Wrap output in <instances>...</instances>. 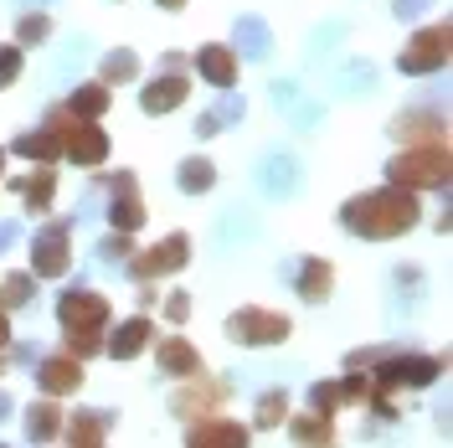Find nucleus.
Masks as SVG:
<instances>
[{"label":"nucleus","instance_id":"4be33fe9","mask_svg":"<svg viewBox=\"0 0 453 448\" xmlns=\"http://www.w3.org/2000/svg\"><path fill=\"white\" fill-rule=\"evenodd\" d=\"M335 428L325 422V413H310V418H294V438H310V444H325Z\"/></svg>","mask_w":453,"mask_h":448},{"label":"nucleus","instance_id":"1a4fd4ad","mask_svg":"<svg viewBox=\"0 0 453 448\" xmlns=\"http://www.w3.org/2000/svg\"><path fill=\"white\" fill-rule=\"evenodd\" d=\"M36 382H42L47 397H67L83 387V366H78V356H52V361H42Z\"/></svg>","mask_w":453,"mask_h":448},{"label":"nucleus","instance_id":"9b49d317","mask_svg":"<svg viewBox=\"0 0 453 448\" xmlns=\"http://www.w3.org/2000/svg\"><path fill=\"white\" fill-rule=\"evenodd\" d=\"M160 366H165L170 376H186V382H196V376H201L196 345H191V340H180V336L160 340Z\"/></svg>","mask_w":453,"mask_h":448},{"label":"nucleus","instance_id":"7c9ffc66","mask_svg":"<svg viewBox=\"0 0 453 448\" xmlns=\"http://www.w3.org/2000/svg\"><path fill=\"white\" fill-rule=\"evenodd\" d=\"M165 309H170V320H186V314H191V305H186L180 294H170V299H165Z\"/></svg>","mask_w":453,"mask_h":448},{"label":"nucleus","instance_id":"412c9836","mask_svg":"<svg viewBox=\"0 0 453 448\" xmlns=\"http://www.w3.org/2000/svg\"><path fill=\"white\" fill-rule=\"evenodd\" d=\"M191 444H248V428H237V422H206V428H191Z\"/></svg>","mask_w":453,"mask_h":448},{"label":"nucleus","instance_id":"f03ea898","mask_svg":"<svg viewBox=\"0 0 453 448\" xmlns=\"http://www.w3.org/2000/svg\"><path fill=\"white\" fill-rule=\"evenodd\" d=\"M443 181H449V150L438 140L427 150H407L392 160V186H402V191H433Z\"/></svg>","mask_w":453,"mask_h":448},{"label":"nucleus","instance_id":"393cba45","mask_svg":"<svg viewBox=\"0 0 453 448\" xmlns=\"http://www.w3.org/2000/svg\"><path fill=\"white\" fill-rule=\"evenodd\" d=\"M283 407H288V397H283V392H268V397H263V407H257V428H273V422L283 418Z\"/></svg>","mask_w":453,"mask_h":448},{"label":"nucleus","instance_id":"6e6552de","mask_svg":"<svg viewBox=\"0 0 453 448\" xmlns=\"http://www.w3.org/2000/svg\"><path fill=\"white\" fill-rule=\"evenodd\" d=\"M186 258H191V237H186V232H175V237H165L160 248H150L144 258H134V274H140V279H155V274L180 268Z\"/></svg>","mask_w":453,"mask_h":448},{"label":"nucleus","instance_id":"bb28decb","mask_svg":"<svg viewBox=\"0 0 453 448\" xmlns=\"http://www.w3.org/2000/svg\"><path fill=\"white\" fill-rule=\"evenodd\" d=\"M21 78V47H0V88Z\"/></svg>","mask_w":453,"mask_h":448},{"label":"nucleus","instance_id":"473e14b6","mask_svg":"<svg viewBox=\"0 0 453 448\" xmlns=\"http://www.w3.org/2000/svg\"><path fill=\"white\" fill-rule=\"evenodd\" d=\"M0 351H5V314H0Z\"/></svg>","mask_w":453,"mask_h":448},{"label":"nucleus","instance_id":"6ab92c4d","mask_svg":"<svg viewBox=\"0 0 453 448\" xmlns=\"http://www.w3.org/2000/svg\"><path fill=\"white\" fill-rule=\"evenodd\" d=\"M67 109L78 113V119H98V113L109 109V83H88V88H78Z\"/></svg>","mask_w":453,"mask_h":448},{"label":"nucleus","instance_id":"5701e85b","mask_svg":"<svg viewBox=\"0 0 453 448\" xmlns=\"http://www.w3.org/2000/svg\"><path fill=\"white\" fill-rule=\"evenodd\" d=\"M211 181H217V170L206 166V160H186V170H180V186L186 191H206Z\"/></svg>","mask_w":453,"mask_h":448},{"label":"nucleus","instance_id":"ddd939ff","mask_svg":"<svg viewBox=\"0 0 453 448\" xmlns=\"http://www.w3.org/2000/svg\"><path fill=\"white\" fill-rule=\"evenodd\" d=\"M196 67H201V78H206V83H217V88L237 83V57L226 52V47H201Z\"/></svg>","mask_w":453,"mask_h":448},{"label":"nucleus","instance_id":"4468645a","mask_svg":"<svg viewBox=\"0 0 453 448\" xmlns=\"http://www.w3.org/2000/svg\"><path fill=\"white\" fill-rule=\"evenodd\" d=\"M201 382V376H196ZM226 402V387H211V382H201V392H191V397H175V413L180 418H201V413H217Z\"/></svg>","mask_w":453,"mask_h":448},{"label":"nucleus","instance_id":"20e7f679","mask_svg":"<svg viewBox=\"0 0 453 448\" xmlns=\"http://www.w3.org/2000/svg\"><path fill=\"white\" fill-rule=\"evenodd\" d=\"M57 320H62V330H104L109 325V299L93 294V289H73V294H62Z\"/></svg>","mask_w":453,"mask_h":448},{"label":"nucleus","instance_id":"c85d7f7f","mask_svg":"<svg viewBox=\"0 0 453 448\" xmlns=\"http://www.w3.org/2000/svg\"><path fill=\"white\" fill-rule=\"evenodd\" d=\"M335 402H340V382H319L314 387V413H330Z\"/></svg>","mask_w":453,"mask_h":448},{"label":"nucleus","instance_id":"7ed1b4c3","mask_svg":"<svg viewBox=\"0 0 453 448\" xmlns=\"http://www.w3.org/2000/svg\"><path fill=\"white\" fill-rule=\"evenodd\" d=\"M226 336L237 345H279L288 336V314H279V309H237L226 320Z\"/></svg>","mask_w":453,"mask_h":448},{"label":"nucleus","instance_id":"9d476101","mask_svg":"<svg viewBox=\"0 0 453 448\" xmlns=\"http://www.w3.org/2000/svg\"><path fill=\"white\" fill-rule=\"evenodd\" d=\"M186 78H180V67L175 73H165V78H155V83L140 93V104H144V113H170V109H180L186 104Z\"/></svg>","mask_w":453,"mask_h":448},{"label":"nucleus","instance_id":"a211bd4d","mask_svg":"<svg viewBox=\"0 0 453 448\" xmlns=\"http://www.w3.org/2000/svg\"><path fill=\"white\" fill-rule=\"evenodd\" d=\"M330 279H335V274H330V263H319V258H314V263H304V274H299V294L319 305V299H330Z\"/></svg>","mask_w":453,"mask_h":448},{"label":"nucleus","instance_id":"2f4dec72","mask_svg":"<svg viewBox=\"0 0 453 448\" xmlns=\"http://www.w3.org/2000/svg\"><path fill=\"white\" fill-rule=\"evenodd\" d=\"M160 5H165V11H180V5H186V0H160Z\"/></svg>","mask_w":453,"mask_h":448},{"label":"nucleus","instance_id":"aec40b11","mask_svg":"<svg viewBox=\"0 0 453 448\" xmlns=\"http://www.w3.org/2000/svg\"><path fill=\"white\" fill-rule=\"evenodd\" d=\"M27 433L31 438H52V433H62V407L57 402H36L27 413Z\"/></svg>","mask_w":453,"mask_h":448},{"label":"nucleus","instance_id":"72a5a7b5","mask_svg":"<svg viewBox=\"0 0 453 448\" xmlns=\"http://www.w3.org/2000/svg\"><path fill=\"white\" fill-rule=\"evenodd\" d=\"M0 160H5V155H0Z\"/></svg>","mask_w":453,"mask_h":448},{"label":"nucleus","instance_id":"cd10ccee","mask_svg":"<svg viewBox=\"0 0 453 448\" xmlns=\"http://www.w3.org/2000/svg\"><path fill=\"white\" fill-rule=\"evenodd\" d=\"M47 31H52V21H47V16H27V21H21V36H16V47H31V42H42Z\"/></svg>","mask_w":453,"mask_h":448},{"label":"nucleus","instance_id":"b1692460","mask_svg":"<svg viewBox=\"0 0 453 448\" xmlns=\"http://www.w3.org/2000/svg\"><path fill=\"white\" fill-rule=\"evenodd\" d=\"M27 299H31V279H27V274H16V279L0 283V305H5V309H21Z\"/></svg>","mask_w":453,"mask_h":448},{"label":"nucleus","instance_id":"0eeeda50","mask_svg":"<svg viewBox=\"0 0 453 448\" xmlns=\"http://www.w3.org/2000/svg\"><path fill=\"white\" fill-rule=\"evenodd\" d=\"M31 268H36L42 279H62V274L73 268V252H67V232H62V227H52V232L36 237V248H31Z\"/></svg>","mask_w":453,"mask_h":448},{"label":"nucleus","instance_id":"c756f323","mask_svg":"<svg viewBox=\"0 0 453 448\" xmlns=\"http://www.w3.org/2000/svg\"><path fill=\"white\" fill-rule=\"evenodd\" d=\"M129 73H134V57H109V67H104V83H113V78H129Z\"/></svg>","mask_w":453,"mask_h":448},{"label":"nucleus","instance_id":"f8f14e48","mask_svg":"<svg viewBox=\"0 0 453 448\" xmlns=\"http://www.w3.org/2000/svg\"><path fill=\"white\" fill-rule=\"evenodd\" d=\"M150 320H124L119 330H113V340H104V351H109L113 361H129V356H140L144 345H150Z\"/></svg>","mask_w":453,"mask_h":448},{"label":"nucleus","instance_id":"dca6fc26","mask_svg":"<svg viewBox=\"0 0 453 448\" xmlns=\"http://www.w3.org/2000/svg\"><path fill=\"white\" fill-rule=\"evenodd\" d=\"M21 191H27V206L31 212H47L52 206V197H57V175H52V166H42L31 181H16Z\"/></svg>","mask_w":453,"mask_h":448},{"label":"nucleus","instance_id":"39448f33","mask_svg":"<svg viewBox=\"0 0 453 448\" xmlns=\"http://www.w3.org/2000/svg\"><path fill=\"white\" fill-rule=\"evenodd\" d=\"M438 371H443V356H396L376 371V382L381 387H427Z\"/></svg>","mask_w":453,"mask_h":448},{"label":"nucleus","instance_id":"a878e982","mask_svg":"<svg viewBox=\"0 0 453 448\" xmlns=\"http://www.w3.org/2000/svg\"><path fill=\"white\" fill-rule=\"evenodd\" d=\"M104 438V422L93 418V413H83V418L73 422V444H98Z\"/></svg>","mask_w":453,"mask_h":448},{"label":"nucleus","instance_id":"2eb2a0df","mask_svg":"<svg viewBox=\"0 0 453 448\" xmlns=\"http://www.w3.org/2000/svg\"><path fill=\"white\" fill-rule=\"evenodd\" d=\"M109 222L119 227V232H134V227H144V201L134 186H119V201H113Z\"/></svg>","mask_w":453,"mask_h":448},{"label":"nucleus","instance_id":"f3484780","mask_svg":"<svg viewBox=\"0 0 453 448\" xmlns=\"http://www.w3.org/2000/svg\"><path fill=\"white\" fill-rule=\"evenodd\" d=\"M16 155H27V160H42V166H52L57 155H62V140H57L52 129H42V135H27V140H16Z\"/></svg>","mask_w":453,"mask_h":448},{"label":"nucleus","instance_id":"f257e3e1","mask_svg":"<svg viewBox=\"0 0 453 448\" xmlns=\"http://www.w3.org/2000/svg\"><path fill=\"white\" fill-rule=\"evenodd\" d=\"M340 222L350 227L356 237H396V232H407V227L418 222V201L407 197L402 186H392V191H366V197H356L340 212Z\"/></svg>","mask_w":453,"mask_h":448},{"label":"nucleus","instance_id":"423d86ee","mask_svg":"<svg viewBox=\"0 0 453 448\" xmlns=\"http://www.w3.org/2000/svg\"><path fill=\"white\" fill-rule=\"evenodd\" d=\"M443 57H449V27L418 31L402 52V73H433V67H443Z\"/></svg>","mask_w":453,"mask_h":448}]
</instances>
